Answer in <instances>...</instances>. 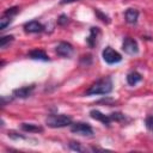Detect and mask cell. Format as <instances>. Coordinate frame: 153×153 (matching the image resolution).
Listing matches in <instances>:
<instances>
[{"instance_id":"obj_1","label":"cell","mask_w":153,"mask_h":153,"mask_svg":"<svg viewBox=\"0 0 153 153\" xmlns=\"http://www.w3.org/2000/svg\"><path fill=\"white\" fill-rule=\"evenodd\" d=\"M112 90V81L110 78H104L98 81H96L93 85L90 86V88L86 91L87 96L92 94H108Z\"/></svg>"},{"instance_id":"obj_2","label":"cell","mask_w":153,"mask_h":153,"mask_svg":"<svg viewBox=\"0 0 153 153\" xmlns=\"http://www.w3.org/2000/svg\"><path fill=\"white\" fill-rule=\"evenodd\" d=\"M45 123L50 128H62L66 126L72 124V117L68 115H49L45 118Z\"/></svg>"},{"instance_id":"obj_3","label":"cell","mask_w":153,"mask_h":153,"mask_svg":"<svg viewBox=\"0 0 153 153\" xmlns=\"http://www.w3.org/2000/svg\"><path fill=\"white\" fill-rule=\"evenodd\" d=\"M102 56L103 60L109 63V65H114V63H118L122 61V56L120 53H117L115 49H112L111 47H106L103 51H102Z\"/></svg>"},{"instance_id":"obj_4","label":"cell","mask_w":153,"mask_h":153,"mask_svg":"<svg viewBox=\"0 0 153 153\" xmlns=\"http://www.w3.org/2000/svg\"><path fill=\"white\" fill-rule=\"evenodd\" d=\"M71 130L78 135H82V136H91L93 134V130L91 128L90 124L84 123V122H76L73 123L71 127Z\"/></svg>"},{"instance_id":"obj_5","label":"cell","mask_w":153,"mask_h":153,"mask_svg":"<svg viewBox=\"0 0 153 153\" xmlns=\"http://www.w3.org/2000/svg\"><path fill=\"white\" fill-rule=\"evenodd\" d=\"M122 49L124 50V53L129 54V55H136L139 53V45L137 42L134 38L130 37H126L123 43H122Z\"/></svg>"},{"instance_id":"obj_6","label":"cell","mask_w":153,"mask_h":153,"mask_svg":"<svg viewBox=\"0 0 153 153\" xmlns=\"http://www.w3.org/2000/svg\"><path fill=\"white\" fill-rule=\"evenodd\" d=\"M56 53L62 57H69L73 54V47L67 42H60L56 45Z\"/></svg>"},{"instance_id":"obj_7","label":"cell","mask_w":153,"mask_h":153,"mask_svg":"<svg viewBox=\"0 0 153 153\" xmlns=\"http://www.w3.org/2000/svg\"><path fill=\"white\" fill-rule=\"evenodd\" d=\"M33 88H35L33 85H29V86H23V87L16 88L13 91V96L17 97V98H27L29 96H31Z\"/></svg>"},{"instance_id":"obj_8","label":"cell","mask_w":153,"mask_h":153,"mask_svg":"<svg viewBox=\"0 0 153 153\" xmlns=\"http://www.w3.org/2000/svg\"><path fill=\"white\" fill-rule=\"evenodd\" d=\"M24 29H25V31L29 32V33H38V32H42V31H43L44 26H43L39 22H37V20H32V22L26 23V24L24 25Z\"/></svg>"},{"instance_id":"obj_9","label":"cell","mask_w":153,"mask_h":153,"mask_svg":"<svg viewBox=\"0 0 153 153\" xmlns=\"http://www.w3.org/2000/svg\"><path fill=\"white\" fill-rule=\"evenodd\" d=\"M90 116H91L93 120L99 121V122H102V123H104V124H106V126H109L110 122H111V118H110L109 115H104V114H102V112L98 111V110H91V111H90Z\"/></svg>"},{"instance_id":"obj_10","label":"cell","mask_w":153,"mask_h":153,"mask_svg":"<svg viewBox=\"0 0 153 153\" xmlns=\"http://www.w3.org/2000/svg\"><path fill=\"white\" fill-rule=\"evenodd\" d=\"M20 129L26 133H42L43 131V128L35 123H22Z\"/></svg>"},{"instance_id":"obj_11","label":"cell","mask_w":153,"mask_h":153,"mask_svg":"<svg viewBox=\"0 0 153 153\" xmlns=\"http://www.w3.org/2000/svg\"><path fill=\"white\" fill-rule=\"evenodd\" d=\"M124 17H126L127 23L135 24L137 22V18H139V11L135 10V8H128L124 13Z\"/></svg>"},{"instance_id":"obj_12","label":"cell","mask_w":153,"mask_h":153,"mask_svg":"<svg viewBox=\"0 0 153 153\" xmlns=\"http://www.w3.org/2000/svg\"><path fill=\"white\" fill-rule=\"evenodd\" d=\"M99 33H100V31H99L98 27H91V30H90V35H88V37L86 38L87 44H88L90 47H94V45H96Z\"/></svg>"},{"instance_id":"obj_13","label":"cell","mask_w":153,"mask_h":153,"mask_svg":"<svg viewBox=\"0 0 153 153\" xmlns=\"http://www.w3.org/2000/svg\"><path fill=\"white\" fill-rule=\"evenodd\" d=\"M29 56L32 59V60H39V61H49V57L48 55L45 54V51L41 50V49H35V50H31L29 53Z\"/></svg>"},{"instance_id":"obj_14","label":"cell","mask_w":153,"mask_h":153,"mask_svg":"<svg viewBox=\"0 0 153 153\" xmlns=\"http://www.w3.org/2000/svg\"><path fill=\"white\" fill-rule=\"evenodd\" d=\"M141 79H142V76H141V74L137 73V72H130V73L127 75V82H128L129 85H131V86H134V85H136L137 82H140Z\"/></svg>"},{"instance_id":"obj_15","label":"cell","mask_w":153,"mask_h":153,"mask_svg":"<svg viewBox=\"0 0 153 153\" xmlns=\"http://www.w3.org/2000/svg\"><path fill=\"white\" fill-rule=\"evenodd\" d=\"M12 17H8V16H2V18L0 19V29L1 30H5L7 27V25H10V23L12 22L11 19Z\"/></svg>"},{"instance_id":"obj_16","label":"cell","mask_w":153,"mask_h":153,"mask_svg":"<svg viewBox=\"0 0 153 153\" xmlns=\"http://www.w3.org/2000/svg\"><path fill=\"white\" fill-rule=\"evenodd\" d=\"M13 36H11V35H8V36H2L1 38H0V47L1 48H5L8 43H11L12 41H13Z\"/></svg>"},{"instance_id":"obj_17","label":"cell","mask_w":153,"mask_h":153,"mask_svg":"<svg viewBox=\"0 0 153 153\" xmlns=\"http://www.w3.org/2000/svg\"><path fill=\"white\" fill-rule=\"evenodd\" d=\"M109 116H110L111 121H116V122H121V121H123L126 118V116L122 112H112Z\"/></svg>"},{"instance_id":"obj_18","label":"cell","mask_w":153,"mask_h":153,"mask_svg":"<svg viewBox=\"0 0 153 153\" xmlns=\"http://www.w3.org/2000/svg\"><path fill=\"white\" fill-rule=\"evenodd\" d=\"M69 147L73 149V151H76V152H84L85 148L79 143V142H75V141H71L69 142Z\"/></svg>"},{"instance_id":"obj_19","label":"cell","mask_w":153,"mask_h":153,"mask_svg":"<svg viewBox=\"0 0 153 153\" xmlns=\"http://www.w3.org/2000/svg\"><path fill=\"white\" fill-rule=\"evenodd\" d=\"M18 12H19V8H18V7H11V8H8L7 11H5V12H4V16L13 17V16H16Z\"/></svg>"},{"instance_id":"obj_20","label":"cell","mask_w":153,"mask_h":153,"mask_svg":"<svg viewBox=\"0 0 153 153\" xmlns=\"http://www.w3.org/2000/svg\"><path fill=\"white\" fill-rule=\"evenodd\" d=\"M94 12H96V14L98 16V18H99L100 20H103L104 23H110V19H109V17H108V16H105L104 13H102L99 10H96Z\"/></svg>"},{"instance_id":"obj_21","label":"cell","mask_w":153,"mask_h":153,"mask_svg":"<svg viewBox=\"0 0 153 153\" xmlns=\"http://www.w3.org/2000/svg\"><path fill=\"white\" fill-rule=\"evenodd\" d=\"M69 22V19H68V17L66 16V14H61L60 17H59V19H57V24L59 25H65V24H67Z\"/></svg>"},{"instance_id":"obj_22","label":"cell","mask_w":153,"mask_h":153,"mask_svg":"<svg viewBox=\"0 0 153 153\" xmlns=\"http://www.w3.org/2000/svg\"><path fill=\"white\" fill-rule=\"evenodd\" d=\"M146 127L153 131V116H148L146 118Z\"/></svg>"},{"instance_id":"obj_23","label":"cell","mask_w":153,"mask_h":153,"mask_svg":"<svg viewBox=\"0 0 153 153\" xmlns=\"http://www.w3.org/2000/svg\"><path fill=\"white\" fill-rule=\"evenodd\" d=\"M74 1H79V0H61L60 2L61 4H71V2H74Z\"/></svg>"}]
</instances>
